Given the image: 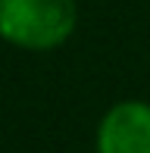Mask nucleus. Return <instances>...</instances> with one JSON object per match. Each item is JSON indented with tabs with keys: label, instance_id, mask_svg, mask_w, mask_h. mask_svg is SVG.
Returning a JSON list of instances; mask_svg holds the SVG:
<instances>
[{
	"label": "nucleus",
	"instance_id": "obj_2",
	"mask_svg": "<svg viewBox=\"0 0 150 153\" xmlns=\"http://www.w3.org/2000/svg\"><path fill=\"white\" fill-rule=\"evenodd\" d=\"M97 153H150V103H113L97 125Z\"/></svg>",
	"mask_w": 150,
	"mask_h": 153
},
{
	"label": "nucleus",
	"instance_id": "obj_1",
	"mask_svg": "<svg viewBox=\"0 0 150 153\" xmlns=\"http://www.w3.org/2000/svg\"><path fill=\"white\" fill-rule=\"evenodd\" d=\"M78 28L75 0H0V41L28 53L63 47Z\"/></svg>",
	"mask_w": 150,
	"mask_h": 153
}]
</instances>
